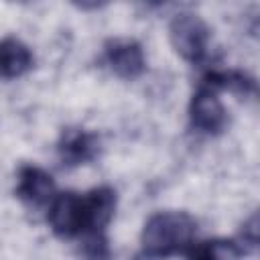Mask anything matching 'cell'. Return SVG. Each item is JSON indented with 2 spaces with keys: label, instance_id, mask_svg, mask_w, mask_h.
<instances>
[{
  "label": "cell",
  "instance_id": "2",
  "mask_svg": "<svg viewBox=\"0 0 260 260\" xmlns=\"http://www.w3.org/2000/svg\"><path fill=\"white\" fill-rule=\"evenodd\" d=\"M197 221L187 211H158L142 228V252L148 258H167L185 252L195 238Z\"/></svg>",
  "mask_w": 260,
  "mask_h": 260
},
{
  "label": "cell",
  "instance_id": "6",
  "mask_svg": "<svg viewBox=\"0 0 260 260\" xmlns=\"http://www.w3.org/2000/svg\"><path fill=\"white\" fill-rule=\"evenodd\" d=\"M16 195L32 205V207H45L51 205L55 199V181L53 177L43 171L41 167L26 165L18 171V185H16Z\"/></svg>",
  "mask_w": 260,
  "mask_h": 260
},
{
  "label": "cell",
  "instance_id": "4",
  "mask_svg": "<svg viewBox=\"0 0 260 260\" xmlns=\"http://www.w3.org/2000/svg\"><path fill=\"white\" fill-rule=\"evenodd\" d=\"M189 118H191V124L205 134H219L228 126L225 106L217 98V91H213L203 83L191 98Z\"/></svg>",
  "mask_w": 260,
  "mask_h": 260
},
{
  "label": "cell",
  "instance_id": "3",
  "mask_svg": "<svg viewBox=\"0 0 260 260\" xmlns=\"http://www.w3.org/2000/svg\"><path fill=\"white\" fill-rule=\"evenodd\" d=\"M169 37L173 49L191 63H199L207 53L209 26L201 16L193 12L177 14L169 24Z\"/></svg>",
  "mask_w": 260,
  "mask_h": 260
},
{
  "label": "cell",
  "instance_id": "5",
  "mask_svg": "<svg viewBox=\"0 0 260 260\" xmlns=\"http://www.w3.org/2000/svg\"><path fill=\"white\" fill-rule=\"evenodd\" d=\"M104 53L112 71L124 79H134L146 69L144 51L134 39H110L104 47Z\"/></svg>",
  "mask_w": 260,
  "mask_h": 260
},
{
  "label": "cell",
  "instance_id": "8",
  "mask_svg": "<svg viewBox=\"0 0 260 260\" xmlns=\"http://www.w3.org/2000/svg\"><path fill=\"white\" fill-rule=\"evenodd\" d=\"M32 53L30 49L14 37H6L0 41V77L14 79L26 73L32 67Z\"/></svg>",
  "mask_w": 260,
  "mask_h": 260
},
{
  "label": "cell",
  "instance_id": "1",
  "mask_svg": "<svg viewBox=\"0 0 260 260\" xmlns=\"http://www.w3.org/2000/svg\"><path fill=\"white\" fill-rule=\"evenodd\" d=\"M116 211V191L112 187H98L85 195L65 191L55 195L49 205V223L61 238H75L81 234H104Z\"/></svg>",
  "mask_w": 260,
  "mask_h": 260
},
{
  "label": "cell",
  "instance_id": "11",
  "mask_svg": "<svg viewBox=\"0 0 260 260\" xmlns=\"http://www.w3.org/2000/svg\"><path fill=\"white\" fill-rule=\"evenodd\" d=\"M242 228H244V230H242V240H244V244L250 246V248H256V244H258V213L254 211V213L250 215V219H248Z\"/></svg>",
  "mask_w": 260,
  "mask_h": 260
},
{
  "label": "cell",
  "instance_id": "10",
  "mask_svg": "<svg viewBox=\"0 0 260 260\" xmlns=\"http://www.w3.org/2000/svg\"><path fill=\"white\" fill-rule=\"evenodd\" d=\"M201 83L211 87L213 91L230 89V91H236L242 95L256 93V81L242 71H209Z\"/></svg>",
  "mask_w": 260,
  "mask_h": 260
},
{
  "label": "cell",
  "instance_id": "7",
  "mask_svg": "<svg viewBox=\"0 0 260 260\" xmlns=\"http://www.w3.org/2000/svg\"><path fill=\"white\" fill-rule=\"evenodd\" d=\"M59 156L65 165H85L100 154V138L83 128H65L59 138Z\"/></svg>",
  "mask_w": 260,
  "mask_h": 260
},
{
  "label": "cell",
  "instance_id": "9",
  "mask_svg": "<svg viewBox=\"0 0 260 260\" xmlns=\"http://www.w3.org/2000/svg\"><path fill=\"white\" fill-rule=\"evenodd\" d=\"M187 260H238L244 254V246L236 240L213 238L203 242H193L187 250Z\"/></svg>",
  "mask_w": 260,
  "mask_h": 260
}]
</instances>
